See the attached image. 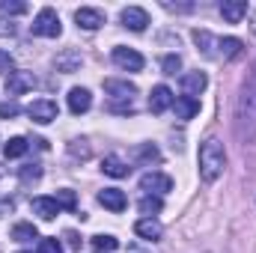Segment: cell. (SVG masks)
I'll return each instance as SVG.
<instances>
[{
  "label": "cell",
  "instance_id": "cell-17",
  "mask_svg": "<svg viewBox=\"0 0 256 253\" xmlns=\"http://www.w3.org/2000/svg\"><path fill=\"white\" fill-rule=\"evenodd\" d=\"M98 202L104 206V208H110V212H122L128 206V200H126V194L120 188H104L102 194H98Z\"/></svg>",
  "mask_w": 256,
  "mask_h": 253
},
{
  "label": "cell",
  "instance_id": "cell-6",
  "mask_svg": "<svg viewBox=\"0 0 256 253\" xmlns=\"http://www.w3.org/2000/svg\"><path fill=\"white\" fill-rule=\"evenodd\" d=\"M173 102H176V96L170 92V86H164V84L152 86V92H149V110L152 114H164L167 108H173Z\"/></svg>",
  "mask_w": 256,
  "mask_h": 253
},
{
  "label": "cell",
  "instance_id": "cell-32",
  "mask_svg": "<svg viewBox=\"0 0 256 253\" xmlns=\"http://www.w3.org/2000/svg\"><path fill=\"white\" fill-rule=\"evenodd\" d=\"M39 253H63V244L57 238H39Z\"/></svg>",
  "mask_w": 256,
  "mask_h": 253
},
{
  "label": "cell",
  "instance_id": "cell-16",
  "mask_svg": "<svg viewBox=\"0 0 256 253\" xmlns=\"http://www.w3.org/2000/svg\"><path fill=\"white\" fill-rule=\"evenodd\" d=\"M104 92L110 98H126L128 104H131V96H137V86L128 84V80H104Z\"/></svg>",
  "mask_w": 256,
  "mask_h": 253
},
{
  "label": "cell",
  "instance_id": "cell-8",
  "mask_svg": "<svg viewBox=\"0 0 256 253\" xmlns=\"http://www.w3.org/2000/svg\"><path fill=\"white\" fill-rule=\"evenodd\" d=\"M140 188L146 190V194L161 196V194H167V190L173 188V179H170V176H164V173H146V176L140 179Z\"/></svg>",
  "mask_w": 256,
  "mask_h": 253
},
{
  "label": "cell",
  "instance_id": "cell-31",
  "mask_svg": "<svg viewBox=\"0 0 256 253\" xmlns=\"http://www.w3.org/2000/svg\"><path fill=\"white\" fill-rule=\"evenodd\" d=\"M161 68H164V74H176V72L182 68V57H179V54H167V57L161 60Z\"/></svg>",
  "mask_w": 256,
  "mask_h": 253
},
{
  "label": "cell",
  "instance_id": "cell-7",
  "mask_svg": "<svg viewBox=\"0 0 256 253\" xmlns=\"http://www.w3.org/2000/svg\"><path fill=\"white\" fill-rule=\"evenodd\" d=\"M120 21H122V27H128V30L143 33L146 24H149V15H146V9H140V6H126L122 15H120Z\"/></svg>",
  "mask_w": 256,
  "mask_h": 253
},
{
  "label": "cell",
  "instance_id": "cell-28",
  "mask_svg": "<svg viewBox=\"0 0 256 253\" xmlns=\"http://www.w3.org/2000/svg\"><path fill=\"white\" fill-rule=\"evenodd\" d=\"M161 206H164V202H161V196H152V194H146V196L140 200V212H143V214H149V218H152V214H158V212H161Z\"/></svg>",
  "mask_w": 256,
  "mask_h": 253
},
{
  "label": "cell",
  "instance_id": "cell-20",
  "mask_svg": "<svg viewBox=\"0 0 256 253\" xmlns=\"http://www.w3.org/2000/svg\"><path fill=\"white\" fill-rule=\"evenodd\" d=\"M173 108H176V116H179V120H194V116L200 114V102L191 98V96H179V98L173 102Z\"/></svg>",
  "mask_w": 256,
  "mask_h": 253
},
{
  "label": "cell",
  "instance_id": "cell-3",
  "mask_svg": "<svg viewBox=\"0 0 256 253\" xmlns=\"http://www.w3.org/2000/svg\"><path fill=\"white\" fill-rule=\"evenodd\" d=\"M30 30H33V36H48V39H57V36L63 33V24H60V15H57L51 6H45V9H39V15L33 18Z\"/></svg>",
  "mask_w": 256,
  "mask_h": 253
},
{
  "label": "cell",
  "instance_id": "cell-38",
  "mask_svg": "<svg viewBox=\"0 0 256 253\" xmlns=\"http://www.w3.org/2000/svg\"><path fill=\"white\" fill-rule=\"evenodd\" d=\"M21 253H30V250H21Z\"/></svg>",
  "mask_w": 256,
  "mask_h": 253
},
{
  "label": "cell",
  "instance_id": "cell-5",
  "mask_svg": "<svg viewBox=\"0 0 256 253\" xmlns=\"http://www.w3.org/2000/svg\"><path fill=\"white\" fill-rule=\"evenodd\" d=\"M36 86V78L30 74V72H12L9 78H6V96H24L27 90H33Z\"/></svg>",
  "mask_w": 256,
  "mask_h": 253
},
{
  "label": "cell",
  "instance_id": "cell-13",
  "mask_svg": "<svg viewBox=\"0 0 256 253\" xmlns=\"http://www.w3.org/2000/svg\"><path fill=\"white\" fill-rule=\"evenodd\" d=\"M54 66H57V72H78V68L84 66V57H80V51L66 48L63 54L54 57Z\"/></svg>",
  "mask_w": 256,
  "mask_h": 253
},
{
  "label": "cell",
  "instance_id": "cell-12",
  "mask_svg": "<svg viewBox=\"0 0 256 253\" xmlns=\"http://www.w3.org/2000/svg\"><path fill=\"white\" fill-rule=\"evenodd\" d=\"M90 108H92V96H90V90L74 86V90L68 92V110H72V114H86Z\"/></svg>",
  "mask_w": 256,
  "mask_h": 253
},
{
  "label": "cell",
  "instance_id": "cell-2",
  "mask_svg": "<svg viewBox=\"0 0 256 253\" xmlns=\"http://www.w3.org/2000/svg\"><path fill=\"white\" fill-rule=\"evenodd\" d=\"M226 167V152L220 146V140H206L200 146V176L206 182H214Z\"/></svg>",
  "mask_w": 256,
  "mask_h": 253
},
{
  "label": "cell",
  "instance_id": "cell-23",
  "mask_svg": "<svg viewBox=\"0 0 256 253\" xmlns=\"http://www.w3.org/2000/svg\"><path fill=\"white\" fill-rule=\"evenodd\" d=\"M27 149H30V143H27L24 137H12V140L3 146V155H6V158H21Z\"/></svg>",
  "mask_w": 256,
  "mask_h": 253
},
{
  "label": "cell",
  "instance_id": "cell-33",
  "mask_svg": "<svg viewBox=\"0 0 256 253\" xmlns=\"http://www.w3.org/2000/svg\"><path fill=\"white\" fill-rule=\"evenodd\" d=\"M18 110H21V108H18L15 102H3V104H0V120H12V116H18Z\"/></svg>",
  "mask_w": 256,
  "mask_h": 253
},
{
  "label": "cell",
  "instance_id": "cell-18",
  "mask_svg": "<svg viewBox=\"0 0 256 253\" xmlns=\"http://www.w3.org/2000/svg\"><path fill=\"white\" fill-rule=\"evenodd\" d=\"M206 86H208L206 72H191V74H185V78H182V90H185V96H191V98H196Z\"/></svg>",
  "mask_w": 256,
  "mask_h": 253
},
{
  "label": "cell",
  "instance_id": "cell-14",
  "mask_svg": "<svg viewBox=\"0 0 256 253\" xmlns=\"http://www.w3.org/2000/svg\"><path fill=\"white\" fill-rule=\"evenodd\" d=\"M33 214H39L42 220H54L60 214V206L54 196H36L33 200Z\"/></svg>",
  "mask_w": 256,
  "mask_h": 253
},
{
  "label": "cell",
  "instance_id": "cell-34",
  "mask_svg": "<svg viewBox=\"0 0 256 253\" xmlns=\"http://www.w3.org/2000/svg\"><path fill=\"white\" fill-rule=\"evenodd\" d=\"M12 72H15V63H12V57H9L6 51H0V74H6V78H9Z\"/></svg>",
  "mask_w": 256,
  "mask_h": 253
},
{
  "label": "cell",
  "instance_id": "cell-29",
  "mask_svg": "<svg viewBox=\"0 0 256 253\" xmlns=\"http://www.w3.org/2000/svg\"><path fill=\"white\" fill-rule=\"evenodd\" d=\"M0 12L3 15H24L27 3H21V0H0Z\"/></svg>",
  "mask_w": 256,
  "mask_h": 253
},
{
  "label": "cell",
  "instance_id": "cell-10",
  "mask_svg": "<svg viewBox=\"0 0 256 253\" xmlns=\"http://www.w3.org/2000/svg\"><path fill=\"white\" fill-rule=\"evenodd\" d=\"M248 12H250L248 0H224V3H220V15H224L230 24L244 21V18H248Z\"/></svg>",
  "mask_w": 256,
  "mask_h": 253
},
{
  "label": "cell",
  "instance_id": "cell-30",
  "mask_svg": "<svg viewBox=\"0 0 256 253\" xmlns=\"http://www.w3.org/2000/svg\"><path fill=\"white\" fill-rule=\"evenodd\" d=\"M134 155H137L140 161H158V158H161V152H158L152 143H143V146H137V149H134Z\"/></svg>",
  "mask_w": 256,
  "mask_h": 253
},
{
  "label": "cell",
  "instance_id": "cell-35",
  "mask_svg": "<svg viewBox=\"0 0 256 253\" xmlns=\"http://www.w3.org/2000/svg\"><path fill=\"white\" fill-rule=\"evenodd\" d=\"M0 36H15V24H12V21H9V24L0 21Z\"/></svg>",
  "mask_w": 256,
  "mask_h": 253
},
{
  "label": "cell",
  "instance_id": "cell-37",
  "mask_svg": "<svg viewBox=\"0 0 256 253\" xmlns=\"http://www.w3.org/2000/svg\"><path fill=\"white\" fill-rule=\"evenodd\" d=\"M254 18H250V27H254V33H256V6H254V12H250Z\"/></svg>",
  "mask_w": 256,
  "mask_h": 253
},
{
  "label": "cell",
  "instance_id": "cell-36",
  "mask_svg": "<svg viewBox=\"0 0 256 253\" xmlns=\"http://www.w3.org/2000/svg\"><path fill=\"white\" fill-rule=\"evenodd\" d=\"M66 238H68V244H72V248H80V238H78L74 232H66Z\"/></svg>",
  "mask_w": 256,
  "mask_h": 253
},
{
  "label": "cell",
  "instance_id": "cell-21",
  "mask_svg": "<svg viewBox=\"0 0 256 253\" xmlns=\"http://www.w3.org/2000/svg\"><path fill=\"white\" fill-rule=\"evenodd\" d=\"M102 170H104L108 176H114V179H122V176L131 173V167H128L122 158H116V155H108V158L102 161Z\"/></svg>",
  "mask_w": 256,
  "mask_h": 253
},
{
  "label": "cell",
  "instance_id": "cell-24",
  "mask_svg": "<svg viewBox=\"0 0 256 253\" xmlns=\"http://www.w3.org/2000/svg\"><path fill=\"white\" fill-rule=\"evenodd\" d=\"M33 238H39L33 224H15L12 226V242H33Z\"/></svg>",
  "mask_w": 256,
  "mask_h": 253
},
{
  "label": "cell",
  "instance_id": "cell-19",
  "mask_svg": "<svg viewBox=\"0 0 256 253\" xmlns=\"http://www.w3.org/2000/svg\"><path fill=\"white\" fill-rule=\"evenodd\" d=\"M214 57H220V60H236V57H242V39H236V36L218 39V51H214Z\"/></svg>",
  "mask_w": 256,
  "mask_h": 253
},
{
  "label": "cell",
  "instance_id": "cell-15",
  "mask_svg": "<svg viewBox=\"0 0 256 253\" xmlns=\"http://www.w3.org/2000/svg\"><path fill=\"white\" fill-rule=\"evenodd\" d=\"M134 232H137L143 242H158V238L164 236L161 224H158V220H152V218H143V220H137V224H134Z\"/></svg>",
  "mask_w": 256,
  "mask_h": 253
},
{
  "label": "cell",
  "instance_id": "cell-9",
  "mask_svg": "<svg viewBox=\"0 0 256 253\" xmlns=\"http://www.w3.org/2000/svg\"><path fill=\"white\" fill-rule=\"evenodd\" d=\"M114 63L126 72H140L143 68V57L134 48H114Z\"/></svg>",
  "mask_w": 256,
  "mask_h": 253
},
{
  "label": "cell",
  "instance_id": "cell-25",
  "mask_svg": "<svg viewBox=\"0 0 256 253\" xmlns=\"http://www.w3.org/2000/svg\"><path fill=\"white\" fill-rule=\"evenodd\" d=\"M54 200H57V206L66 208V212H74V208H78V194H74V190H68V188L57 190V196H54Z\"/></svg>",
  "mask_w": 256,
  "mask_h": 253
},
{
  "label": "cell",
  "instance_id": "cell-26",
  "mask_svg": "<svg viewBox=\"0 0 256 253\" xmlns=\"http://www.w3.org/2000/svg\"><path fill=\"white\" fill-rule=\"evenodd\" d=\"M92 248L98 253H114L120 248V242H116L114 236H96V238H92Z\"/></svg>",
  "mask_w": 256,
  "mask_h": 253
},
{
  "label": "cell",
  "instance_id": "cell-11",
  "mask_svg": "<svg viewBox=\"0 0 256 253\" xmlns=\"http://www.w3.org/2000/svg\"><path fill=\"white\" fill-rule=\"evenodd\" d=\"M74 21H78L80 30H98V27L104 24V12H102V9H90V6H84V9L74 12Z\"/></svg>",
  "mask_w": 256,
  "mask_h": 253
},
{
  "label": "cell",
  "instance_id": "cell-1",
  "mask_svg": "<svg viewBox=\"0 0 256 253\" xmlns=\"http://www.w3.org/2000/svg\"><path fill=\"white\" fill-rule=\"evenodd\" d=\"M236 134L242 143H250L256 137V68L250 72L242 96H238V108H236Z\"/></svg>",
  "mask_w": 256,
  "mask_h": 253
},
{
  "label": "cell",
  "instance_id": "cell-27",
  "mask_svg": "<svg viewBox=\"0 0 256 253\" xmlns=\"http://www.w3.org/2000/svg\"><path fill=\"white\" fill-rule=\"evenodd\" d=\"M18 176H21V182H24V185L39 182V179H42V167H39V164H24V167L18 170Z\"/></svg>",
  "mask_w": 256,
  "mask_h": 253
},
{
  "label": "cell",
  "instance_id": "cell-4",
  "mask_svg": "<svg viewBox=\"0 0 256 253\" xmlns=\"http://www.w3.org/2000/svg\"><path fill=\"white\" fill-rule=\"evenodd\" d=\"M27 114H30V120H33V122L48 126V122H54V120H57V104H54L51 98H36V102L27 108Z\"/></svg>",
  "mask_w": 256,
  "mask_h": 253
},
{
  "label": "cell",
  "instance_id": "cell-22",
  "mask_svg": "<svg viewBox=\"0 0 256 253\" xmlns=\"http://www.w3.org/2000/svg\"><path fill=\"white\" fill-rule=\"evenodd\" d=\"M194 42L196 48L206 54V57H214V48H218V39L208 33V30H194Z\"/></svg>",
  "mask_w": 256,
  "mask_h": 253
}]
</instances>
